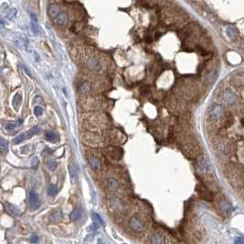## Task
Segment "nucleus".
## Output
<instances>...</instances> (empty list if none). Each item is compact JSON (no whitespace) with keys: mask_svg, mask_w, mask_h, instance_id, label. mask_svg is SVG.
<instances>
[{"mask_svg":"<svg viewBox=\"0 0 244 244\" xmlns=\"http://www.w3.org/2000/svg\"><path fill=\"white\" fill-rule=\"evenodd\" d=\"M84 126H86L90 130L95 131L99 130L101 129L105 128L106 120L103 119V116L98 114H89L87 118H85L83 120Z\"/></svg>","mask_w":244,"mask_h":244,"instance_id":"f257e3e1","label":"nucleus"},{"mask_svg":"<svg viewBox=\"0 0 244 244\" xmlns=\"http://www.w3.org/2000/svg\"><path fill=\"white\" fill-rule=\"evenodd\" d=\"M102 100H100L98 97L95 96H89L87 98H84L81 101V107L85 110H96L102 106Z\"/></svg>","mask_w":244,"mask_h":244,"instance_id":"f03ea898","label":"nucleus"},{"mask_svg":"<svg viewBox=\"0 0 244 244\" xmlns=\"http://www.w3.org/2000/svg\"><path fill=\"white\" fill-rule=\"evenodd\" d=\"M29 207L32 210H35L37 209H39L40 206V200L39 197V194L36 191L31 190L29 194Z\"/></svg>","mask_w":244,"mask_h":244,"instance_id":"7ed1b4c3","label":"nucleus"},{"mask_svg":"<svg viewBox=\"0 0 244 244\" xmlns=\"http://www.w3.org/2000/svg\"><path fill=\"white\" fill-rule=\"evenodd\" d=\"M83 140H84V142H86V143L98 146L100 144V142L102 141V139H101V137L98 135V134L88 132L86 134H84Z\"/></svg>","mask_w":244,"mask_h":244,"instance_id":"20e7f679","label":"nucleus"},{"mask_svg":"<svg viewBox=\"0 0 244 244\" xmlns=\"http://www.w3.org/2000/svg\"><path fill=\"white\" fill-rule=\"evenodd\" d=\"M129 227L135 231H143L145 228L144 222L142 220H140L139 218L133 217L132 218H130L129 220Z\"/></svg>","mask_w":244,"mask_h":244,"instance_id":"39448f33","label":"nucleus"},{"mask_svg":"<svg viewBox=\"0 0 244 244\" xmlns=\"http://www.w3.org/2000/svg\"><path fill=\"white\" fill-rule=\"evenodd\" d=\"M87 66L93 70V71H98L102 68V63L101 61L96 58V57H89L88 60H87Z\"/></svg>","mask_w":244,"mask_h":244,"instance_id":"423d86ee","label":"nucleus"},{"mask_svg":"<svg viewBox=\"0 0 244 244\" xmlns=\"http://www.w3.org/2000/svg\"><path fill=\"white\" fill-rule=\"evenodd\" d=\"M151 242L152 244H168V237L157 232L151 237Z\"/></svg>","mask_w":244,"mask_h":244,"instance_id":"0eeeda50","label":"nucleus"},{"mask_svg":"<svg viewBox=\"0 0 244 244\" xmlns=\"http://www.w3.org/2000/svg\"><path fill=\"white\" fill-rule=\"evenodd\" d=\"M210 116L214 119H219L223 116V108L219 105H214L210 110Z\"/></svg>","mask_w":244,"mask_h":244,"instance_id":"6e6552de","label":"nucleus"},{"mask_svg":"<svg viewBox=\"0 0 244 244\" xmlns=\"http://www.w3.org/2000/svg\"><path fill=\"white\" fill-rule=\"evenodd\" d=\"M110 204L116 210H124L125 209V205L121 199L117 197H112L110 199Z\"/></svg>","mask_w":244,"mask_h":244,"instance_id":"1a4fd4ad","label":"nucleus"},{"mask_svg":"<svg viewBox=\"0 0 244 244\" xmlns=\"http://www.w3.org/2000/svg\"><path fill=\"white\" fill-rule=\"evenodd\" d=\"M48 14L51 18H56L59 14V4H51L48 7Z\"/></svg>","mask_w":244,"mask_h":244,"instance_id":"9d476101","label":"nucleus"},{"mask_svg":"<svg viewBox=\"0 0 244 244\" xmlns=\"http://www.w3.org/2000/svg\"><path fill=\"white\" fill-rule=\"evenodd\" d=\"M68 21H69V17H68L67 13H60L55 18V22L58 24V25H60V26L65 25V24L68 23Z\"/></svg>","mask_w":244,"mask_h":244,"instance_id":"9b49d317","label":"nucleus"},{"mask_svg":"<svg viewBox=\"0 0 244 244\" xmlns=\"http://www.w3.org/2000/svg\"><path fill=\"white\" fill-rule=\"evenodd\" d=\"M30 24H31V30L34 34H37L39 32V26H38V18L34 13L30 14Z\"/></svg>","mask_w":244,"mask_h":244,"instance_id":"f8f14e48","label":"nucleus"},{"mask_svg":"<svg viewBox=\"0 0 244 244\" xmlns=\"http://www.w3.org/2000/svg\"><path fill=\"white\" fill-rule=\"evenodd\" d=\"M89 163L91 165V167L94 170V171H98L101 169V163L100 161L97 159L96 157L94 156H90L89 157Z\"/></svg>","mask_w":244,"mask_h":244,"instance_id":"ddd939ff","label":"nucleus"},{"mask_svg":"<svg viewBox=\"0 0 244 244\" xmlns=\"http://www.w3.org/2000/svg\"><path fill=\"white\" fill-rule=\"evenodd\" d=\"M218 207H219V209H221V211L222 212V213H224V212H228L229 211V203L226 201V199H224V198H221L218 200Z\"/></svg>","mask_w":244,"mask_h":244,"instance_id":"4468645a","label":"nucleus"},{"mask_svg":"<svg viewBox=\"0 0 244 244\" xmlns=\"http://www.w3.org/2000/svg\"><path fill=\"white\" fill-rule=\"evenodd\" d=\"M45 139L48 140V141H52V142H55L57 140H58V136L57 134L53 131H48L46 132L45 134Z\"/></svg>","mask_w":244,"mask_h":244,"instance_id":"2eb2a0df","label":"nucleus"},{"mask_svg":"<svg viewBox=\"0 0 244 244\" xmlns=\"http://www.w3.org/2000/svg\"><path fill=\"white\" fill-rule=\"evenodd\" d=\"M7 209L9 211V213H10L11 215H13V216H17V217H18V216H20V215H21L20 210H18L16 206H12V205H10V204H7Z\"/></svg>","mask_w":244,"mask_h":244,"instance_id":"dca6fc26","label":"nucleus"},{"mask_svg":"<svg viewBox=\"0 0 244 244\" xmlns=\"http://www.w3.org/2000/svg\"><path fill=\"white\" fill-rule=\"evenodd\" d=\"M107 186L110 189H112V190H116L118 189L119 187V184H118V182L114 179V178H109L108 181H107Z\"/></svg>","mask_w":244,"mask_h":244,"instance_id":"f3484780","label":"nucleus"},{"mask_svg":"<svg viewBox=\"0 0 244 244\" xmlns=\"http://www.w3.org/2000/svg\"><path fill=\"white\" fill-rule=\"evenodd\" d=\"M198 170L199 173H206L208 170V164H207L205 160H200L198 163Z\"/></svg>","mask_w":244,"mask_h":244,"instance_id":"a211bd4d","label":"nucleus"},{"mask_svg":"<svg viewBox=\"0 0 244 244\" xmlns=\"http://www.w3.org/2000/svg\"><path fill=\"white\" fill-rule=\"evenodd\" d=\"M51 221L54 222V223H57V222L60 221V220L62 219V212L59 211V210H58V211H55V212L51 215Z\"/></svg>","mask_w":244,"mask_h":244,"instance_id":"6ab92c4d","label":"nucleus"},{"mask_svg":"<svg viewBox=\"0 0 244 244\" xmlns=\"http://www.w3.org/2000/svg\"><path fill=\"white\" fill-rule=\"evenodd\" d=\"M92 220L94 221V223L96 225H104V222L103 220V218L100 217V215H98L97 213H92Z\"/></svg>","mask_w":244,"mask_h":244,"instance_id":"aec40b11","label":"nucleus"},{"mask_svg":"<svg viewBox=\"0 0 244 244\" xmlns=\"http://www.w3.org/2000/svg\"><path fill=\"white\" fill-rule=\"evenodd\" d=\"M90 90H91V87H90V84L88 83H83L81 87V93L82 95H88L90 93Z\"/></svg>","mask_w":244,"mask_h":244,"instance_id":"412c9836","label":"nucleus"},{"mask_svg":"<svg viewBox=\"0 0 244 244\" xmlns=\"http://www.w3.org/2000/svg\"><path fill=\"white\" fill-rule=\"evenodd\" d=\"M58 193V186H55V185H51L50 186L48 187V196H51V197H54L56 196Z\"/></svg>","mask_w":244,"mask_h":244,"instance_id":"4be33fe9","label":"nucleus"},{"mask_svg":"<svg viewBox=\"0 0 244 244\" xmlns=\"http://www.w3.org/2000/svg\"><path fill=\"white\" fill-rule=\"evenodd\" d=\"M224 97H225V100L228 102V103H233L235 101V95L229 92V91H227L224 95Z\"/></svg>","mask_w":244,"mask_h":244,"instance_id":"5701e85b","label":"nucleus"},{"mask_svg":"<svg viewBox=\"0 0 244 244\" xmlns=\"http://www.w3.org/2000/svg\"><path fill=\"white\" fill-rule=\"evenodd\" d=\"M27 138H29L27 133H21V134H19V135H18V137H16V138L14 139L13 142H14L15 144H18V143H20L21 141L25 140Z\"/></svg>","mask_w":244,"mask_h":244,"instance_id":"b1692460","label":"nucleus"},{"mask_svg":"<svg viewBox=\"0 0 244 244\" xmlns=\"http://www.w3.org/2000/svg\"><path fill=\"white\" fill-rule=\"evenodd\" d=\"M80 217H81V213H80V211L77 210V209L73 210V211L70 213V220H71V221H77L78 219L80 218Z\"/></svg>","mask_w":244,"mask_h":244,"instance_id":"393cba45","label":"nucleus"},{"mask_svg":"<svg viewBox=\"0 0 244 244\" xmlns=\"http://www.w3.org/2000/svg\"><path fill=\"white\" fill-rule=\"evenodd\" d=\"M7 148H8V142L5 139L1 138L0 139V149H1L2 153L7 151Z\"/></svg>","mask_w":244,"mask_h":244,"instance_id":"a878e982","label":"nucleus"},{"mask_svg":"<svg viewBox=\"0 0 244 244\" xmlns=\"http://www.w3.org/2000/svg\"><path fill=\"white\" fill-rule=\"evenodd\" d=\"M40 128H39V127H34V128L30 129L27 132V134H28V137H29V138H31L32 136L36 135V134L40 133Z\"/></svg>","mask_w":244,"mask_h":244,"instance_id":"bb28decb","label":"nucleus"},{"mask_svg":"<svg viewBox=\"0 0 244 244\" xmlns=\"http://www.w3.org/2000/svg\"><path fill=\"white\" fill-rule=\"evenodd\" d=\"M22 100V97L19 94H16L15 96H14V98H13V106L15 107H18L19 105H20V102Z\"/></svg>","mask_w":244,"mask_h":244,"instance_id":"cd10ccee","label":"nucleus"},{"mask_svg":"<svg viewBox=\"0 0 244 244\" xmlns=\"http://www.w3.org/2000/svg\"><path fill=\"white\" fill-rule=\"evenodd\" d=\"M34 113H35V115H36L37 117L41 116L42 113H43V109H42V107L40 106H37L34 108Z\"/></svg>","mask_w":244,"mask_h":244,"instance_id":"c85d7f7f","label":"nucleus"},{"mask_svg":"<svg viewBox=\"0 0 244 244\" xmlns=\"http://www.w3.org/2000/svg\"><path fill=\"white\" fill-rule=\"evenodd\" d=\"M69 170H70V176L72 179H76V172H75V168L72 164H70L69 165Z\"/></svg>","mask_w":244,"mask_h":244,"instance_id":"c756f323","label":"nucleus"},{"mask_svg":"<svg viewBox=\"0 0 244 244\" xmlns=\"http://www.w3.org/2000/svg\"><path fill=\"white\" fill-rule=\"evenodd\" d=\"M57 165H58V163L55 161H50V162L48 163V169L51 170V171L55 170L57 168Z\"/></svg>","mask_w":244,"mask_h":244,"instance_id":"7c9ffc66","label":"nucleus"},{"mask_svg":"<svg viewBox=\"0 0 244 244\" xmlns=\"http://www.w3.org/2000/svg\"><path fill=\"white\" fill-rule=\"evenodd\" d=\"M16 127H17V123H15V122H9V123H7L6 125V129L7 130H13Z\"/></svg>","mask_w":244,"mask_h":244,"instance_id":"2f4dec72","label":"nucleus"},{"mask_svg":"<svg viewBox=\"0 0 244 244\" xmlns=\"http://www.w3.org/2000/svg\"><path fill=\"white\" fill-rule=\"evenodd\" d=\"M30 241H31L32 243H37V242L39 241V237L37 236V235L31 236V237H30Z\"/></svg>","mask_w":244,"mask_h":244,"instance_id":"473e14b6","label":"nucleus"},{"mask_svg":"<svg viewBox=\"0 0 244 244\" xmlns=\"http://www.w3.org/2000/svg\"><path fill=\"white\" fill-rule=\"evenodd\" d=\"M235 243H236V244H243V243H244V240H243L242 238L238 237V238L235 239Z\"/></svg>","mask_w":244,"mask_h":244,"instance_id":"72a5a7b5","label":"nucleus"}]
</instances>
